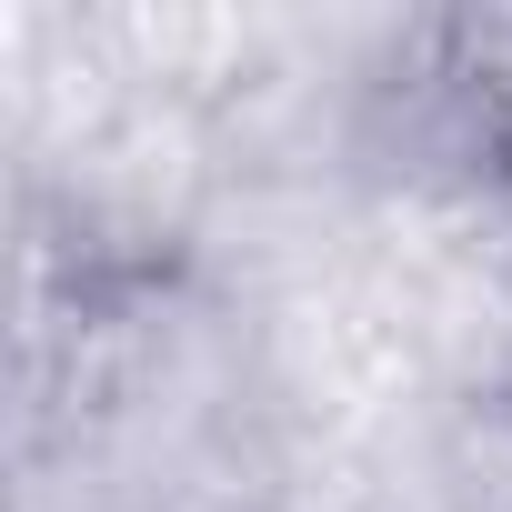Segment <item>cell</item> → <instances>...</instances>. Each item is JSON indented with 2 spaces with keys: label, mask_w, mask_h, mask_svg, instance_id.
<instances>
[{
  "label": "cell",
  "mask_w": 512,
  "mask_h": 512,
  "mask_svg": "<svg viewBox=\"0 0 512 512\" xmlns=\"http://www.w3.org/2000/svg\"><path fill=\"white\" fill-rule=\"evenodd\" d=\"M442 502H452V512H512V382H502V392H482V402L452 422Z\"/></svg>",
  "instance_id": "1"
}]
</instances>
